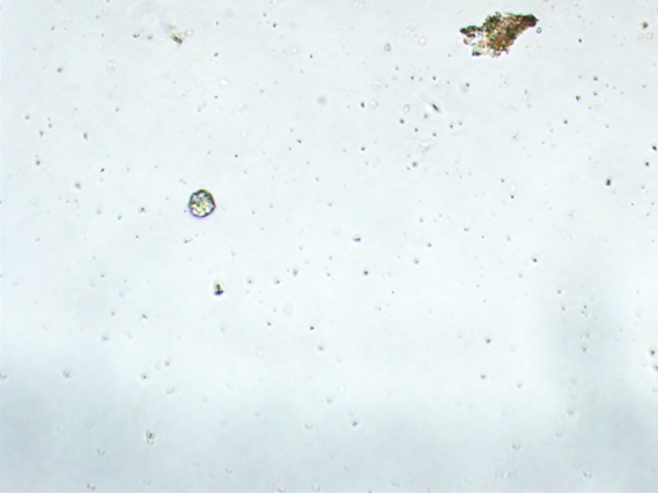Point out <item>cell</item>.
Wrapping results in <instances>:
<instances>
[{"mask_svg":"<svg viewBox=\"0 0 658 493\" xmlns=\"http://www.w3.org/2000/svg\"><path fill=\"white\" fill-rule=\"evenodd\" d=\"M189 210L196 218H206L216 210V200L209 192L198 191L191 197Z\"/></svg>","mask_w":658,"mask_h":493,"instance_id":"1","label":"cell"}]
</instances>
